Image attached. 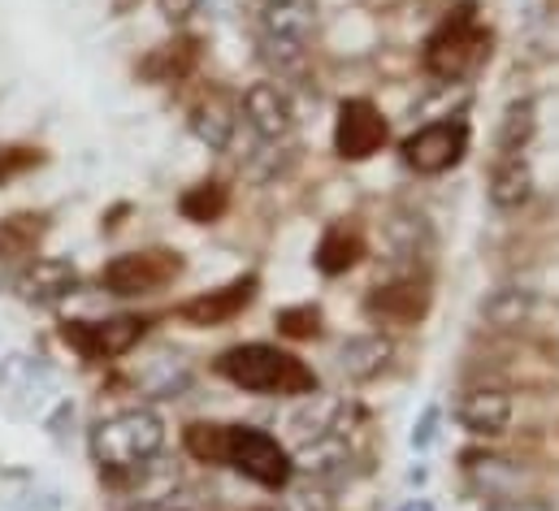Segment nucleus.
<instances>
[{"label":"nucleus","instance_id":"f257e3e1","mask_svg":"<svg viewBox=\"0 0 559 511\" xmlns=\"http://www.w3.org/2000/svg\"><path fill=\"white\" fill-rule=\"evenodd\" d=\"M490 44L495 35L477 0H455L420 39V70L438 87H460L490 61Z\"/></svg>","mask_w":559,"mask_h":511},{"label":"nucleus","instance_id":"f03ea898","mask_svg":"<svg viewBox=\"0 0 559 511\" xmlns=\"http://www.w3.org/2000/svg\"><path fill=\"white\" fill-rule=\"evenodd\" d=\"M213 373L243 394L261 399H308L321 390L317 369L282 343H235L213 360Z\"/></svg>","mask_w":559,"mask_h":511},{"label":"nucleus","instance_id":"7ed1b4c3","mask_svg":"<svg viewBox=\"0 0 559 511\" xmlns=\"http://www.w3.org/2000/svg\"><path fill=\"white\" fill-rule=\"evenodd\" d=\"M87 447H92V464L100 468V482L118 486L165 451V420H160V412H152L143 403L122 407V412L92 425Z\"/></svg>","mask_w":559,"mask_h":511},{"label":"nucleus","instance_id":"20e7f679","mask_svg":"<svg viewBox=\"0 0 559 511\" xmlns=\"http://www.w3.org/2000/svg\"><path fill=\"white\" fill-rule=\"evenodd\" d=\"M222 468L239 473L243 482L261 486L265 495H282L295 482V460L290 447L278 433L248 425V420H230L222 433Z\"/></svg>","mask_w":559,"mask_h":511},{"label":"nucleus","instance_id":"39448f33","mask_svg":"<svg viewBox=\"0 0 559 511\" xmlns=\"http://www.w3.org/2000/svg\"><path fill=\"white\" fill-rule=\"evenodd\" d=\"M468 152H473V122L464 114H442L400 139V161L417 178H442L460 169Z\"/></svg>","mask_w":559,"mask_h":511},{"label":"nucleus","instance_id":"423d86ee","mask_svg":"<svg viewBox=\"0 0 559 511\" xmlns=\"http://www.w3.org/2000/svg\"><path fill=\"white\" fill-rule=\"evenodd\" d=\"M429 308H433V282L417 269H400L395 277L369 286V295L360 304L369 325H378L386 334L391 330H417L420 321L429 317Z\"/></svg>","mask_w":559,"mask_h":511},{"label":"nucleus","instance_id":"0eeeda50","mask_svg":"<svg viewBox=\"0 0 559 511\" xmlns=\"http://www.w3.org/2000/svg\"><path fill=\"white\" fill-rule=\"evenodd\" d=\"M182 269H187V260L174 248L122 252L100 269V286L118 299H143V295H160L165 286H174L182 277Z\"/></svg>","mask_w":559,"mask_h":511},{"label":"nucleus","instance_id":"6e6552de","mask_svg":"<svg viewBox=\"0 0 559 511\" xmlns=\"http://www.w3.org/2000/svg\"><path fill=\"white\" fill-rule=\"evenodd\" d=\"M57 334H61V343H66L74 356H83L87 365H109V360H122V356H131V352L140 347L143 334H147V321H143V317H131V312L105 317V321L70 317V321H61Z\"/></svg>","mask_w":559,"mask_h":511},{"label":"nucleus","instance_id":"1a4fd4ad","mask_svg":"<svg viewBox=\"0 0 559 511\" xmlns=\"http://www.w3.org/2000/svg\"><path fill=\"white\" fill-rule=\"evenodd\" d=\"M330 143H334V156H338V161L365 165V161H373V156L391 143V122H386V114L378 109V100H369V96H347V100H338V109H334Z\"/></svg>","mask_w":559,"mask_h":511},{"label":"nucleus","instance_id":"9d476101","mask_svg":"<svg viewBox=\"0 0 559 511\" xmlns=\"http://www.w3.org/2000/svg\"><path fill=\"white\" fill-rule=\"evenodd\" d=\"M261 295V273H239L230 277L226 286H213V290H200L191 299H182L174 308V317L191 330H222L230 321H239Z\"/></svg>","mask_w":559,"mask_h":511},{"label":"nucleus","instance_id":"9b49d317","mask_svg":"<svg viewBox=\"0 0 559 511\" xmlns=\"http://www.w3.org/2000/svg\"><path fill=\"white\" fill-rule=\"evenodd\" d=\"M516 416V399L512 390L499 382H473L455 394V425L473 438V442H495L512 429Z\"/></svg>","mask_w":559,"mask_h":511},{"label":"nucleus","instance_id":"f8f14e48","mask_svg":"<svg viewBox=\"0 0 559 511\" xmlns=\"http://www.w3.org/2000/svg\"><path fill=\"white\" fill-rule=\"evenodd\" d=\"M239 118L252 139L286 143L295 134V96L274 79H257L239 92Z\"/></svg>","mask_w":559,"mask_h":511},{"label":"nucleus","instance_id":"ddd939ff","mask_svg":"<svg viewBox=\"0 0 559 511\" xmlns=\"http://www.w3.org/2000/svg\"><path fill=\"white\" fill-rule=\"evenodd\" d=\"M9 286H13V295H17L22 304L52 308V304L70 299V295L83 286V277H79L74 260H66V255H31V260L9 277Z\"/></svg>","mask_w":559,"mask_h":511},{"label":"nucleus","instance_id":"4468645a","mask_svg":"<svg viewBox=\"0 0 559 511\" xmlns=\"http://www.w3.org/2000/svg\"><path fill=\"white\" fill-rule=\"evenodd\" d=\"M290 460H295V477H308V482H325L338 490V482L352 473L356 464V447H352V433L347 429H330L312 442H299L290 447Z\"/></svg>","mask_w":559,"mask_h":511},{"label":"nucleus","instance_id":"2eb2a0df","mask_svg":"<svg viewBox=\"0 0 559 511\" xmlns=\"http://www.w3.org/2000/svg\"><path fill=\"white\" fill-rule=\"evenodd\" d=\"M395 352H400L395 334H386V330H365V334H352V338L338 343L334 369L343 373V382L369 385L395 365Z\"/></svg>","mask_w":559,"mask_h":511},{"label":"nucleus","instance_id":"dca6fc26","mask_svg":"<svg viewBox=\"0 0 559 511\" xmlns=\"http://www.w3.org/2000/svg\"><path fill=\"white\" fill-rule=\"evenodd\" d=\"M187 130H191L209 152H235V147H239V134H243L239 96L209 92L204 100H195V105H191V114H187Z\"/></svg>","mask_w":559,"mask_h":511},{"label":"nucleus","instance_id":"f3484780","mask_svg":"<svg viewBox=\"0 0 559 511\" xmlns=\"http://www.w3.org/2000/svg\"><path fill=\"white\" fill-rule=\"evenodd\" d=\"M365 255H369V239L356 222H330L312 248V269L334 282V277H347L352 269H360Z\"/></svg>","mask_w":559,"mask_h":511},{"label":"nucleus","instance_id":"a211bd4d","mask_svg":"<svg viewBox=\"0 0 559 511\" xmlns=\"http://www.w3.org/2000/svg\"><path fill=\"white\" fill-rule=\"evenodd\" d=\"M538 308H543V295H538L534 286L508 282V286H495V290L481 299L477 317H481V325L495 330V334H521V330L538 317Z\"/></svg>","mask_w":559,"mask_h":511},{"label":"nucleus","instance_id":"6ab92c4d","mask_svg":"<svg viewBox=\"0 0 559 511\" xmlns=\"http://www.w3.org/2000/svg\"><path fill=\"white\" fill-rule=\"evenodd\" d=\"M534 165L530 156H495L490 161V178H486V200L495 213H521L530 200H534Z\"/></svg>","mask_w":559,"mask_h":511},{"label":"nucleus","instance_id":"aec40b11","mask_svg":"<svg viewBox=\"0 0 559 511\" xmlns=\"http://www.w3.org/2000/svg\"><path fill=\"white\" fill-rule=\"evenodd\" d=\"M257 57L270 66V79L290 87H308L312 79V44H295V39H274L257 31Z\"/></svg>","mask_w":559,"mask_h":511},{"label":"nucleus","instance_id":"412c9836","mask_svg":"<svg viewBox=\"0 0 559 511\" xmlns=\"http://www.w3.org/2000/svg\"><path fill=\"white\" fill-rule=\"evenodd\" d=\"M464 482L477 490V499H499V495H521V464L490 455V451H464Z\"/></svg>","mask_w":559,"mask_h":511},{"label":"nucleus","instance_id":"4be33fe9","mask_svg":"<svg viewBox=\"0 0 559 511\" xmlns=\"http://www.w3.org/2000/svg\"><path fill=\"white\" fill-rule=\"evenodd\" d=\"M538 134V100L534 96H516L503 105L499 127H495V156H521L530 152Z\"/></svg>","mask_w":559,"mask_h":511},{"label":"nucleus","instance_id":"5701e85b","mask_svg":"<svg viewBox=\"0 0 559 511\" xmlns=\"http://www.w3.org/2000/svg\"><path fill=\"white\" fill-rule=\"evenodd\" d=\"M317 4L312 0H286V4H270L257 13V31L274 35V39H295V44H312L317 35Z\"/></svg>","mask_w":559,"mask_h":511},{"label":"nucleus","instance_id":"b1692460","mask_svg":"<svg viewBox=\"0 0 559 511\" xmlns=\"http://www.w3.org/2000/svg\"><path fill=\"white\" fill-rule=\"evenodd\" d=\"M195 61H200V39L195 35H174L169 44H160V48H152V57L143 61V79H152V83H178V79H187L191 70H195Z\"/></svg>","mask_w":559,"mask_h":511},{"label":"nucleus","instance_id":"393cba45","mask_svg":"<svg viewBox=\"0 0 559 511\" xmlns=\"http://www.w3.org/2000/svg\"><path fill=\"white\" fill-rule=\"evenodd\" d=\"M178 213L191 226H213V222H222L230 213V187L217 182V178H204V182H195V187H187L178 195Z\"/></svg>","mask_w":559,"mask_h":511},{"label":"nucleus","instance_id":"a878e982","mask_svg":"<svg viewBox=\"0 0 559 511\" xmlns=\"http://www.w3.org/2000/svg\"><path fill=\"white\" fill-rule=\"evenodd\" d=\"M274 325H278V338L286 343H317L325 334V312L312 299H299V304H286L274 312Z\"/></svg>","mask_w":559,"mask_h":511},{"label":"nucleus","instance_id":"bb28decb","mask_svg":"<svg viewBox=\"0 0 559 511\" xmlns=\"http://www.w3.org/2000/svg\"><path fill=\"white\" fill-rule=\"evenodd\" d=\"M386 248L395 260H413L417 264L425 248H429V222L420 213H395L386 222Z\"/></svg>","mask_w":559,"mask_h":511},{"label":"nucleus","instance_id":"cd10ccee","mask_svg":"<svg viewBox=\"0 0 559 511\" xmlns=\"http://www.w3.org/2000/svg\"><path fill=\"white\" fill-rule=\"evenodd\" d=\"M274 499H278L274 511H338V490L325 482H308V477H295Z\"/></svg>","mask_w":559,"mask_h":511},{"label":"nucleus","instance_id":"c85d7f7f","mask_svg":"<svg viewBox=\"0 0 559 511\" xmlns=\"http://www.w3.org/2000/svg\"><path fill=\"white\" fill-rule=\"evenodd\" d=\"M222 433H226L222 420H191V425L182 429V451H187L195 464L222 468Z\"/></svg>","mask_w":559,"mask_h":511},{"label":"nucleus","instance_id":"c756f323","mask_svg":"<svg viewBox=\"0 0 559 511\" xmlns=\"http://www.w3.org/2000/svg\"><path fill=\"white\" fill-rule=\"evenodd\" d=\"M44 217H9L0 222V260H31L44 235Z\"/></svg>","mask_w":559,"mask_h":511},{"label":"nucleus","instance_id":"7c9ffc66","mask_svg":"<svg viewBox=\"0 0 559 511\" xmlns=\"http://www.w3.org/2000/svg\"><path fill=\"white\" fill-rule=\"evenodd\" d=\"M438 433H442V407H438V403H425L420 416L413 420V429H408V447H413L417 455H425V451L438 442Z\"/></svg>","mask_w":559,"mask_h":511},{"label":"nucleus","instance_id":"2f4dec72","mask_svg":"<svg viewBox=\"0 0 559 511\" xmlns=\"http://www.w3.org/2000/svg\"><path fill=\"white\" fill-rule=\"evenodd\" d=\"M481 511H556L543 495H530V490H521V495H499V499H481Z\"/></svg>","mask_w":559,"mask_h":511},{"label":"nucleus","instance_id":"473e14b6","mask_svg":"<svg viewBox=\"0 0 559 511\" xmlns=\"http://www.w3.org/2000/svg\"><path fill=\"white\" fill-rule=\"evenodd\" d=\"M44 429H48V438H52V442H66V438H70V429H74V403H70V399H61V403L48 412Z\"/></svg>","mask_w":559,"mask_h":511},{"label":"nucleus","instance_id":"72a5a7b5","mask_svg":"<svg viewBox=\"0 0 559 511\" xmlns=\"http://www.w3.org/2000/svg\"><path fill=\"white\" fill-rule=\"evenodd\" d=\"M152 4H156V13H160L169 26H187V22L200 13L204 0H152Z\"/></svg>","mask_w":559,"mask_h":511},{"label":"nucleus","instance_id":"f704fd0d","mask_svg":"<svg viewBox=\"0 0 559 511\" xmlns=\"http://www.w3.org/2000/svg\"><path fill=\"white\" fill-rule=\"evenodd\" d=\"M17 511H61V495L57 490H31L17 499Z\"/></svg>","mask_w":559,"mask_h":511},{"label":"nucleus","instance_id":"c9c22d12","mask_svg":"<svg viewBox=\"0 0 559 511\" xmlns=\"http://www.w3.org/2000/svg\"><path fill=\"white\" fill-rule=\"evenodd\" d=\"M26 165H31V156H22V152H13V147H0V182L13 178V174L26 169Z\"/></svg>","mask_w":559,"mask_h":511},{"label":"nucleus","instance_id":"e433bc0d","mask_svg":"<svg viewBox=\"0 0 559 511\" xmlns=\"http://www.w3.org/2000/svg\"><path fill=\"white\" fill-rule=\"evenodd\" d=\"M395 511H438V503H433L429 495H408Z\"/></svg>","mask_w":559,"mask_h":511},{"label":"nucleus","instance_id":"4c0bfd02","mask_svg":"<svg viewBox=\"0 0 559 511\" xmlns=\"http://www.w3.org/2000/svg\"><path fill=\"white\" fill-rule=\"evenodd\" d=\"M429 482V468H425V460H417L413 468H408V486H417V495H420V486Z\"/></svg>","mask_w":559,"mask_h":511},{"label":"nucleus","instance_id":"58836bf2","mask_svg":"<svg viewBox=\"0 0 559 511\" xmlns=\"http://www.w3.org/2000/svg\"><path fill=\"white\" fill-rule=\"evenodd\" d=\"M257 4H261V9H270V4H286V0H257Z\"/></svg>","mask_w":559,"mask_h":511}]
</instances>
